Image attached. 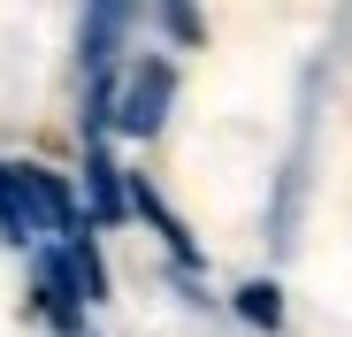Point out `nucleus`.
Segmentation results:
<instances>
[{"label": "nucleus", "instance_id": "1", "mask_svg": "<svg viewBox=\"0 0 352 337\" xmlns=\"http://www.w3.org/2000/svg\"><path fill=\"white\" fill-rule=\"evenodd\" d=\"M176 107V62L168 54H138V62L115 77V100H107V131L123 138H153Z\"/></svg>", "mask_w": 352, "mask_h": 337}, {"label": "nucleus", "instance_id": "2", "mask_svg": "<svg viewBox=\"0 0 352 337\" xmlns=\"http://www.w3.org/2000/svg\"><path fill=\"white\" fill-rule=\"evenodd\" d=\"M16 184H23V207H31V230H54V246H62V238H77V230H92L85 199H77L62 177H54V168L16 161Z\"/></svg>", "mask_w": 352, "mask_h": 337}, {"label": "nucleus", "instance_id": "3", "mask_svg": "<svg viewBox=\"0 0 352 337\" xmlns=\"http://www.w3.org/2000/svg\"><path fill=\"white\" fill-rule=\"evenodd\" d=\"M131 23H138V0H85V23H77V62H85V77H107V69H115Z\"/></svg>", "mask_w": 352, "mask_h": 337}, {"label": "nucleus", "instance_id": "4", "mask_svg": "<svg viewBox=\"0 0 352 337\" xmlns=\"http://www.w3.org/2000/svg\"><path fill=\"white\" fill-rule=\"evenodd\" d=\"M85 192H92V207H85L92 222H123L131 215V184H123V168H115V153L100 138L85 146Z\"/></svg>", "mask_w": 352, "mask_h": 337}, {"label": "nucleus", "instance_id": "5", "mask_svg": "<svg viewBox=\"0 0 352 337\" xmlns=\"http://www.w3.org/2000/svg\"><path fill=\"white\" fill-rule=\"evenodd\" d=\"M0 238L8 246L31 238V207H23V184H16V161H0Z\"/></svg>", "mask_w": 352, "mask_h": 337}, {"label": "nucleus", "instance_id": "6", "mask_svg": "<svg viewBox=\"0 0 352 337\" xmlns=\"http://www.w3.org/2000/svg\"><path fill=\"white\" fill-rule=\"evenodd\" d=\"M238 314H245L253 329H283V299H276V284H238Z\"/></svg>", "mask_w": 352, "mask_h": 337}, {"label": "nucleus", "instance_id": "7", "mask_svg": "<svg viewBox=\"0 0 352 337\" xmlns=\"http://www.w3.org/2000/svg\"><path fill=\"white\" fill-rule=\"evenodd\" d=\"M161 23H168V39H176V46H199V39H207L199 0H161Z\"/></svg>", "mask_w": 352, "mask_h": 337}]
</instances>
